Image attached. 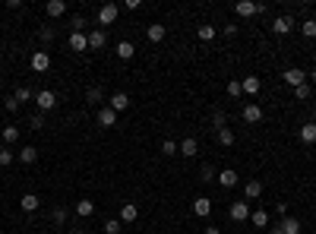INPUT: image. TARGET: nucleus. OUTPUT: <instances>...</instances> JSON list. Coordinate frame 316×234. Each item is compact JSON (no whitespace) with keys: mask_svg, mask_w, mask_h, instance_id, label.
Segmentation results:
<instances>
[{"mask_svg":"<svg viewBox=\"0 0 316 234\" xmlns=\"http://www.w3.org/2000/svg\"><path fill=\"white\" fill-rule=\"evenodd\" d=\"M35 104H38L41 114H44V111H54V108H57V95H54L51 89H41L38 95H35Z\"/></svg>","mask_w":316,"mask_h":234,"instance_id":"f257e3e1","label":"nucleus"},{"mask_svg":"<svg viewBox=\"0 0 316 234\" xmlns=\"http://www.w3.org/2000/svg\"><path fill=\"white\" fill-rule=\"evenodd\" d=\"M263 4H253V0H240V4H234V13L237 16H256V13H263Z\"/></svg>","mask_w":316,"mask_h":234,"instance_id":"f03ea898","label":"nucleus"},{"mask_svg":"<svg viewBox=\"0 0 316 234\" xmlns=\"http://www.w3.org/2000/svg\"><path fill=\"white\" fill-rule=\"evenodd\" d=\"M228 215H231L234 221H250V203H231Z\"/></svg>","mask_w":316,"mask_h":234,"instance_id":"7ed1b4c3","label":"nucleus"},{"mask_svg":"<svg viewBox=\"0 0 316 234\" xmlns=\"http://www.w3.org/2000/svg\"><path fill=\"white\" fill-rule=\"evenodd\" d=\"M243 121H247V124H260L263 121V108L256 101H247V104H243Z\"/></svg>","mask_w":316,"mask_h":234,"instance_id":"20e7f679","label":"nucleus"},{"mask_svg":"<svg viewBox=\"0 0 316 234\" xmlns=\"http://www.w3.org/2000/svg\"><path fill=\"white\" fill-rule=\"evenodd\" d=\"M48 67H51V54L48 51H35L32 54V70H35V73H44Z\"/></svg>","mask_w":316,"mask_h":234,"instance_id":"39448f33","label":"nucleus"},{"mask_svg":"<svg viewBox=\"0 0 316 234\" xmlns=\"http://www.w3.org/2000/svg\"><path fill=\"white\" fill-rule=\"evenodd\" d=\"M307 79H310V76L303 73V70H297V67L285 70V83H288V86H294V89H297V86H303V83H307Z\"/></svg>","mask_w":316,"mask_h":234,"instance_id":"423d86ee","label":"nucleus"},{"mask_svg":"<svg viewBox=\"0 0 316 234\" xmlns=\"http://www.w3.org/2000/svg\"><path fill=\"white\" fill-rule=\"evenodd\" d=\"M117 13H120V10H117L114 4H104V7L98 10V26H111V22L117 19Z\"/></svg>","mask_w":316,"mask_h":234,"instance_id":"0eeeda50","label":"nucleus"},{"mask_svg":"<svg viewBox=\"0 0 316 234\" xmlns=\"http://www.w3.org/2000/svg\"><path fill=\"white\" fill-rule=\"evenodd\" d=\"M291 29H294V19H291L288 13H285V16H275V22H272V32H275V35H288Z\"/></svg>","mask_w":316,"mask_h":234,"instance_id":"6e6552de","label":"nucleus"},{"mask_svg":"<svg viewBox=\"0 0 316 234\" xmlns=\"http://www.w3.org/2000/svg\"><path fill=\"white\" fill-rule=\"evenodd\" d=\"M209 212H212V200H209V196H196V200H193V215L206 218Z\"/></svg>","mask_w":316,"mask_h":234,"instance_id":"1a4fd4ad","label":"nucleus"},{"mask_svg":"<svg viewBox=\"0 0 316 234\" xmlns=\"http://www.w3.org/2000/svg\"><path fill=\"white\" fill-rule=\"evenodd\" d=\"M177 152H183V155H186V158H193V155H196V152H200V143H196V139H193V136H183V139H180V143H177Z\"/></svg>","mask_w":316,"mask_h":234,"instance_id":"9d476101","label":"nucleus"},{"mask_svg":"<svg viewBox=\"0 0 316 234\" xmlns=\"http://www.w3.org/2000/svg\"><path fill=\"white\" fill-rule=\"evenodd\" d=\"M73 212H76L79 218H92V215H95V203H92V200H79V203L73 206Z\"/></svg>","mask_w":316,"mask_h":234,"instance_id":"9b49d317","label":"nucleus"},{"mask_svg":"<svg viewBox=\"0 0 316 234\" xmlns=\"http://www.w3.org/2000/svg\"><path fill=\"white\" fill-rule=\"evenodd\" d=\"M70 48L73 51H89V35L86 32H73L70 35Z\"/></svg>","mask_w":316,"mask_h":234,"instance_id":"f8f14e48","label":"nucleus"},{"mask_svg":"<svg viewBox=\"0 0 316 234\" xmlns=\"http://www.w3.org/2000/svg\"><path fill=\"white\" fill-rule=\"evenodd\" d=\"M111 108H114L117 114L127 111V108H130V95H127V92H114V95H111Z\"/></svg>","mask_w":316,"mask_h":234,"instance_id":"ddd939ff","label":"nucleus"},{"mask_svg":"<svg viewBox=\"0 0 316 234\" xmlns=\"http://www.w3.org/2000/svg\"><path fill=\"white\" fill-rule=\"evenodd\" d=\"M44 13H48L51 19H60V16L67 13V4H64V0H48V7H44Z\"/></svg>","mask_w":316,"mask_h":234,"instance_id":"4468645a","label":"nucleus"},{"mask_svg":"<svg viewBox=\"0 0 316 234\" xmlns=\"http://www.w3.org/2000/svg\"><path fill=\"white\" fill-rule=\"evenodd\" d=\"M104 44H108V35H104V29H95V32H89V48L101 51Z\"/></svg>","mask_w":316,"mask_h":234,"instance_id":"2eb2a0df","label":"nucleus"},{"mask_svg":"<svg viewBox=\"0 0 316 234\" xmlns=\"http://www.w3.org/2000/svg\"><path fill=\"white\" fill-rule=\"evenodd\" d=\"M16 158L22 161V165H35V158H38V149H35V146H22Z\"/></svg>","mask_w":316,"mask_h":234,"instance_id":"dca6fc26","label":"nucleus"},{"mask_svg":"<svg viewBox=\"0 0 316 234\" xmlns=\"http://www.w3.org/2000/svg\"><path fill=\"white\" fill-rule=\"evenodd\" d=\"M98 124H101V127H114V124H117V111L111 108V104L98 111Z\"/></svg>","mask_w":316,"mask_h":234,"instance_id":"f3484780","label":"nucleus"},{"mask_svg":"<svg viewBox=\"0 0 316 234\" xmlns=\"http://www.w3.org/2000/svg\"><path fill=\"white\" fill-rule=\"evenodd\" d=\"M221 187H225V190H231L234 184H237V174H234V168H228V171H218V178H215Z\"/></svg>","mask_w":316,"mask_h":234,"instance_id":"a211bd4d","label":"nucleus"},{"mask_svg":"<svg viewBox=\"0 0 316 234\" xmlns=\"http://www.w3.org/2000/svg\"><path fill=\"white\" fill-rule=\"evenodd\" d=\"M243 193H247V200H260V196H263V181H247Z\"/></svg>","mask_w":316,"mask_h":234,"instance_id":"6ab92c4d","label":"nucleus"},{"mask_svg":"<svg viewBox=\"0 0 316 234\" xmlns=\"http://www.w3.org/2000/svg\"><path fill=\"white\" fill-rule=\"evenodd\" d=\"M136 218H139L136 203H123V206H120V221H136Z\"/></svg>","mask_w":316,"mask_h":234,"instance_id":"aec40b11","label":"nucleus"},{"mask_svg":"<svg viewBox=\"0 0 316 234\" xmlns=\"http://www.w3.org/2000/svg\"><path fill=\"white\" fill-rule=\"evenodd\" d=\"M300 139H303L307 146H313V143H316V124H313V121L300 127Z\"/></svg>","mask_w":316,"mask_h":234,"instance_id":"412c9836","label":"nucleus"},{"mask_svg":"<svg viewBox=\"0 0 316 234\" xmlns=\"http://www.w3.org/2000/svg\"><path fill=\"white\" fill-rule=\"evenodd\" d=\"M133 54H136L133 41H120L117 44V57H120V61H133Z\"/></svg>","mask_w":316,"mask_h":234,"instance_id":"4be33fe9","label":"nucleus"},{"mask_svg":"<svg viewBox=\"0 0 316 234\" xmlns=\"http://www.w3.org/2000/svg\"><path fill=\"white\" fill-rule=\"evenodd\" d=\"M19 209H22V212H35V209H38V196H35V193H26V196L19 200Z\"/></svg>","mask_w":316,"mask_h":234,"instance_id":"5701e85b","label":"nucleus"},{"mask_svg":"<svg viewBox=\"0 0 316 234\" xmlns=\"http://www.w3.org/2000/svg\"><path fill=\"white\" fill-rule=\"evenodd\" d=\"M278 228H282V234H300L303 231L297 218H282V225H278Z\"/></svg>","mask_w":316,"mask_h":234,"instance_id":"b1692460","label":"nucleus"},{"mask_svg":"<svg viewBox=\"0 0 316 234\" xmlns=\"http://www.w3.org/2000/svg\"><path fill=\"white\" fill-rule=\"evenodd\" d=\"M240 86H243V95H260V79L256 76H247Z\"/></svg>","mask_w":316,"mask_h":234,"instance_id":"393cba45","label":"nucleus"},{"mask_svg":"<svg viewBox=\"0 0 316 234\" xmlns=\"http://www.w3.org/2000/svg\"><path fill=\"white\" fill-rule=\"evenodd\" d=\"M250 221L256 228H266L269 225V212H266V209H256V212H250Z\"/></svg>","mask_w":316,"mask_h":234,"instance_id":"a878e982","label":"nucleus"},{"mask_svg":"<svg viewBox=\"0 0 316 234\" xmlns=\"http://www.w3.org/2000/svg\"><path fill=\"white\" fill-rule=\"evenodd\" d=\"M0 136H4V146H13L19 139V127H4V133H0Z\"/></svg>","mask_w":316,"mask_h":234,"instance_id":"bb28decb","label":"nucleus"},{"mask_svg":"<svg viewBox=\"0 0 316 234\" xmlns=\"http://www.w3.org/2000/svg\"><path fill=\"white\" fill-rule=\"evenodd\" d=\"M149 41H161V38H165V35H168V29L165 26H158V22H155V26H149Z\"/></svg>","mask_w":316,"mask_h":234,"instance_id":"cd10ccee","label":"nucleus"},{"mask_svg":"<svg viewBox=\"0 0 316 234\" xmlns=\"http://www.w3.org/2000/svg\"><path fill=\"white\" fill-rule=\"evenodd\" d=\"M218 143L221 146H234V130H231V127H221V130H218Z\"/></svg>","mask_w":316,"mask_h":234,"instance_id":"c85d7f7f","label":"nucleus"},{"mask_svg":"<svg viewBox=\"0 0 316 234\" xmlns=\"http://www.w3.org/2000/svg\"><path fill=\"white\" fill-rule=\"evenodd\" d=\"M300 35H303V38H316V19L300 22Z\"/></svg>","mask_w":316,"mask_h":234,"instance_id":"c756f323","label":"nucleus"},{"mask_svg":"<svg viewBox=\"0 0 316 234\" xmlns=\"http://www.w3.org/2000/svg\"><path fill=\"white\" fill-rule=\"evenodd\" d=\"M120 228H123L120 218H108L104 221V234H120Z\"/></svg>","mask_w":316,"mask_h":234,"instance_id":"7c9ffc66","label":"nucleus"},{"mask_svg":"<svg viewBox=\"0 0 316 234\" xmlns=\"http://www.w3.org/2000/svg\"><path fill=\"white\" fill-rule=\"evenodd\" d=\"M101 98H104V92H101V89H98V86H92V89H89V92H86V101H89V104H98V101H101Z\"/></svg>","mask_w":316,"mask_h":234,"instance_id":"2f4dec72","label":"nucleus"},{"mask_svg":"<svg viewBox=\"0 0 316 234\" xmlns=\"http://www.w3.org/2000/svg\"><path fill=\"white\" fill-rule=\"evenodd\" d=\"M13 161H16V155L10 152V146H4V149H0V165H4V168H10Z\"/></svg>","mask_w":316,"mask_h":234,"instance_id":"473e14b6","label":"nucleus"},{"mask_svg":"<svg viewBox=\"0 0 316 234\" xmlns=\"http://www.w3.org/2000/svg\"><path fill=\"white\" fill-rule=\"evenodd\" d=\"M54 35H57L54 26H41V29H38V38H41L44 44H51V41H54Z\"/></svg>","mask_w":316,"mask_h":234,"instance_id":"72a5a7b5","label":"nucleus"},{"mask_svg":"<svg viewBox=\"0 0 316 234\" xmlns=\"http://www.w3.org/2000/svg\"><path fill=\"white\" fill-rule=\"evenodd\" d=\"M196 35H200V41H212L218 32H215V26H200V32H196Z\"/></svg>","mask_w":316,"mask_h":234,"instance_id":"f704fd0d","label":"nucleus"},{"mask_svg":"<svg viewBox=\"0 0 316 234\" xmlns=\"http://www.w3.org/2000/svg\"><path fill=\"white\" fill-rule=\"evenodd\" d=\"M29 127H32V130H44V114L35 111V114L29 117Z\"/></svg>","mask_w":316,"mask_h":234,"instance_id":"c9c22d12","label":"nucleus"},{"mask_svg":"<svg viewBox=\"0 0 316 234\" xmlns=\"http://www.w3.org/2000/svg\"><path fill=\"white\" fill-rule=\"evenodd\" d=\"M161 155H177V143H174V139H165V143H161Z\"/></svg>","mask_w":316,"mask_h":234,"instance_id":"e433bc0d","label":"nucleus"},{"mask_svg":"<svg viewBox=\"0 0 316 234\" xmlns=\"http://www.w3.org/2000/svg\"><path fill=\"white\" fill-rule=\"evenodd\" d=\"M228 95H231V98H240V95H243V86L237 83V79H231V83H228Z\"/></svg>","mask_w":316,"mask_h":234,"instance_id":"4c0bfd02","label":"nucleus"},{"mask_svg":"<svg viewBox=\"0 0 316 234\" xmlns=\"http://www.w3.org/2000/svg\"><path fill=\"white\" fill-rule=\"evenodd\" d=\"M67 215H70V212H67V209H64V206H57V209H54V212H51V218L57 221V225H67Z\"/></svg>","mask_w":316,"mask_h":234,"instance_id":"58836bf2","label":"nucleus"},{"mask_svg":"<svg viewBox=\"0 0 316 234\" xmlns=\"http://www.w3.org/2000/svg\"><path fill=\"white\" fill-rule=\"evenodd\" d=\"M294 98H297V101L310 98V79H307V83H303V86H297V89H294Z\"/></svg>","mask_w":316,"mask_h":234,"instance_id":"ea45409f","label":"nucleus"},{"mask_svg":"<svg viewBox=\"0 0 316 234\" xmlns=\"http://www.w3.org/2000/svg\"><path fill=\"white\" fill-rule=\"evenodd\" d=\"M16 101H19V104H22V101H32V89H29V86H19V89H16Z\"/></svg>","mask_w":316,"mask_h":234,"instance_id":"a19ab883","label":"nucleus"},{"mask_svg":"<svg viewBox=\"0 0 316 234\" xmlns=\"http://www.w3.org/2000/svg\"><path fill=\"white\" fill-rule=\"evenodd\" d=\"M70 26H73V32H83V29L89 26V22H86V16H79V13H76L73 19H70Z\"/></svg>","mask_w":316,"mask_h":234,"instance_id":"79ce46f5","label":"nucleus"},{"mask_svg":"<svg viewBox=\"0 0 316 234\" xmlns=\"http://www.w3.org/2000/svg\"><path fill=\"white\" fill-rule=\"evenodd\" d=\"M212 124H215V130L228 127V117H225V111H215V114H212Z\"/></svg>","mask_w":316,"mask_h":234,"instance_id":"37998d69","label":"nucleus"},{"mask_svg":"<svg viewBox=\"0 0 316 234\" xmlns=\"http://www.w3.org/2000/svg\"><path fill=\"white\" fill-rule=\"evenodd\" d=\"M200 174H203V181H206V184L218 178V174H215V168H212V165H203V171H200Z\"/></svg>","mask_w":316,"mask_h":234,"instance_id":"c03bdc74","label":"nucleus"},{"mask_svg":"<svg viewBox=\"0 0 316 234\" xmlns=\"http://www.w3.org/2000/svg\"><path fill=\"white\" fill-rule=\"evenodd\" d=\"M4 108H7V111H19V101H16V95H7V98H4Z\"/></svg>","mask_w":316,"mask_h":234,"instance_id":"a18cd8bd","label":"nucleus"},{"mask_svg":"<svg viewBox=\"0 0 316 234\" xmlns=\"http://www.w3.org/2000/svg\"><path fill=\"white\" fill-rule=\"evenodd\" d=\"M203 234H221V231H218V228H206Z\"/></svg>","mask_w":316,"mask_h":234,"instance_id":"49530a36","label":"nucleus"},{"mask_svg":"<svg viewBox=\"0 0 316 234\" xmlns=\"http://www.w3.org/2000/svg\"><path fill=\"white\" fill-rule=\"evenodd\" d=\"M70 234H83V231H79V228H70Z\"/></svg>","mask_w":316,"mask_h":234,"instance_id":"de8ad7c7","label":"nucleus"},{"mask_svg":"<svg viewBox=\"0 0 316 234\" xmlns=\"http://www.w3.org/2000/svg\"><path fill=\"white\" fill-rule=\"evenodd\" d=\"M307 76H310V79H313V83H316V70H313V73H307Z\"/></svg>","mask_w":316,"mask_h":234,"instance_id":"09e8293b","label":"nucleus"}]
</instances>
